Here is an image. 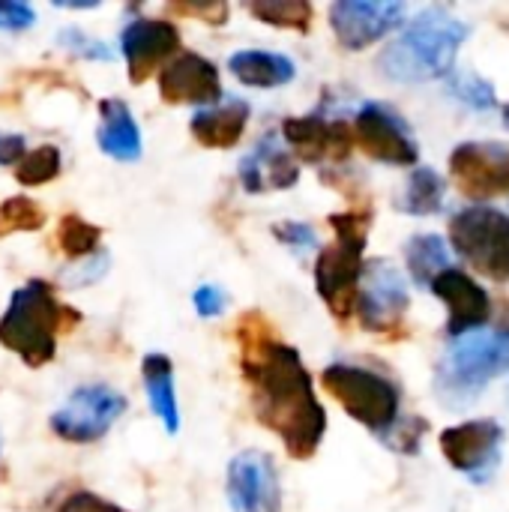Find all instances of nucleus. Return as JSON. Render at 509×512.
Segmentation results:
<instances>
[{
	"label": "nucleus",
	"instance_id": "obj_9",
	"mask_svg": "<svg viewBox=\"0 0 509 512\" xmlns=\"http://www.w3.org/2000/svg\"><path fill=\"white\" fill-rule=\"evenodd\" d=\"M126 411V396L108 384H84L51 414V432L72 444L99 441Z\"/></svg>",
	"mask_w": 509,
	"mask_h": 512
},
{
	"label": "nucleus",
	"instance_id": "obj_28",
	"mask_svg": "<svg viewBox=\"0 0 509 512\" xmlns=\"http://www.w3.org/2000/svg\"><path fill=\"white\" fill-rule=\"evenodd\" d=\"M60 165H63L60 150H57L54 144H42V147L30 150V153L18 162L15 177H18L21 186H42V183H51V180L60 174Z\"/></svg>",
	"mask_w": 509,
	"mask_h": 512
},
{
	"label": "nucleus",
	"instance_id": "obj_22",
	"mask_svg": "<svg viewBox=\"0 0 509 512\" xmlns=\"http://www.w3.org/2000/svg\"><path fill=\"white\" fill-rule=\"evenodd\" d=\"M228 69L234 72L237 81L249 84V87H282L288 81H294L297 75V66L291 57L285 54H276V51H237L228 57Z\"/></svg>",
	"mask_w": 509,
	"mask_h": 512
},
{
	"label": "nucleus",
	"instance_id": "obj_19",
	"mask_svg": "<svg viewBox=\"0 0 509 512\" xmlns=\"http://www.w3.org/2000/svg\"><path fill=\"white\" fill-rule=\"evenodd\" d=\"M300 180V168L273 135L261 138L243 159H240V183L246 192L261 195V192H282L291 189Z\"/></svg>",
	"mask_w": 509,
	"mask_h": 512
},
{
	"label": "nucleus",
	"instance_id": "obj_31",
	"mask_svg": "<svg viewBox=\"0 0 509 512\" xmlns=\"http://www.w3.org/2000/svg\"><path fill=\"white\" fill-rule=\"evenodd\" d=\"M273 234L282 246H288L297 255H306L318 246V234L306 222H279V225H273Z\"/></svg>",
	"mask_w": 509,
	"mask_h": 512
},
{
	"label": "nucleus",
	"instance_id": "obj_12",
	"mask_svg": "<svg viewBox=\"0 0 509 512\" xmlns=\"http://www.w3.org/2000/svg\"><path fill=\"white\" fill-rule=\"evenodd\" d=\"M504 429L495 420H468L441 435L444 459L474 483H486L501 462Z\"/></svg>",
	"mask_w": 509,
	"mask_h": 512
},
{
	"label": "nucleus",
	"instance_id": "obj_11",
	"mask_svg": "<svg viewBox=\"0 0 509 512\" xmlns=\"http://www.w3.org/2000/svg\"><path fill=\"white\" fill-rule=\"evenodd\" d=\"M354 144H360L375 162L384 165H417L420 147L411 126L387 105L366 102L354 117Z\"/></svg>",
	"mask_w": 509,
	"mask_h": 512
},
{
	"label": "nucleus",
	"instance_id": "obj_15",
	"mask_svg": "<svg viewBox=\"0 0 509 512\" xmlns=\"http://www.w3.org/2000/svg\"><path fill=\"white\" fill-rule=\"evenodd\" d=\"M120 51L126 57L129 81L141 84L180 54V30L162 18H135L120 33Z\"/></svg>",
	"mask_w": 509,
	"mask_h": 512
},
{
	"label": "nucleus",
	"instance_id": "obj_16",
	"mask_svg": "<svg viewBox=\"0 0 509 512\" xmlns=\"http://www.w3.org/2000/svg\"><path fill=\"white\" fill-rule=\"evenodd\" d=\"M159 93L171 105H216L222 102L219 69L195 51H180L159 69Z\"/></svg>",
	"mask_w": 509,
	"mask_h": 512
},
{
	"label": "nucleus",
	"instance_id": "obj_7",
	"mask_svg": "<svg viewBox=\"0 0 509 512\" xmlns=\"http://www.w3.org/2000/svg\"><path fill=\"white\" fill-rule=\"evenodd\" d=\"M450 246L480 276L495 279V282H507L509 279L507 213L486 207V204L459 210L450 219Z\"/></svg>",
	"mask_w": 509,
	"mask_h": 512
},
{
	"label": "nucleus",
	"instance_id": "obj_39",
	"mask_svg": "<svg viewBox=\"0 0 509 512\" xmlns=\"http://www.w3.org/2000/svg\"><path fill=\"white\" fill-rule=\"evenodd\" d=\"M504 120H507V126H509V105L504 108Z\"/></svg>",
	"mask_w": 509,
	"mask_h": 512
},
{
	"label": "nucleus",
	"instance_id": "obj_35",
	"mask_svg": "<svg viewBox=\"0 0 509 512\" xmlns=\"http://www.w3.org/2000/svg\"><path fill=\"white\" fill-rule=\"evenodd\" d=\"M225 303H228V297H225V291L216 288V285H201V288H195V294H192V306H195V312H198L201 318H216V315H222V312H225Z\"/></svg>",
	"mask_w": 509,
	"mask_h": 512
},
{
	"label": "nucleus",
	"instance_id": "obj_2",
	"mask_svg": "<svg viewBox=\"0 0 509 512\" xmlns=\"http://www.w3.org/2000/svg\"><path fill=\"white\" fill-rule=\"evenodd\" d=\"M468 36L471 24L456 12L447 6H426L408 24H402V33L378 54V69L384 78L399 84L447 78Z\"/></svg>",
	"mask_w": 509,
	"mask_h": 512
},
{
	"label": "nucleus",
	"instance_id": "obj_24",
	"mask_svg": "<svg viewBox=\"0 0 509 512\" xmlns=\"http://www.w3.org/2000/svg\"><path fill=\"white\" fill-rule=\"evenodd\" d=\"M444 198H447V180L435 168L417 165L405 183L399 210L408 216H435L444 210Z\"/></svg>",
	"mask_w": 509,
	"mask_h": 512
},
{
	"label": "nucleus",
	"instance_id": "obj_33",
	"mask_svg": "<svg viewBox=\"0 0 509 512\" xmlns=\"http://www.w3.org/2000/svg\"><path fill=\"white\" fill-rule=\"evenodd\" d=\"M57 42H60L66 51L78 54V57H90V60H111V51H108V45H105V42H96V39H90L84 30H75V27H69V30H63V33L57 36Z\"/></svg>",
	"mask_w": 509,
	"mask_h": 512
},
{
	"label": "nucleus",
	"instance_id": "obj_32",
	"mask_svg": "<svg viewBox=\"0 0 509 512\" xmlns=\"http://www.w3.org/2000/svg\"><path fill=\"white\" fill-rule=\"evenodd\" d=\"M423 429H426V423L423 420H417V417H411V420H396L393 423V429H387L381 438L393 447V450H399V453H417V444H420V438H423Z\"/></svg>",
	"mask_w": 509,
	"mask_h": 512
},
{
	"label": "nucleus",
	"instance_id": "obj_13",
	"mask_svg": "<svg viewBox=\"0 0 509 512\" xmlns=\"http://www.w3.org/2000/svg\"><path fill=\"white\" fill-rule=\"evenodd\" d=\"M405 3L393 0H339L330 6V27L342 48L363 51L405 24Z\"/></svg>",
	"mask_w": 509,
	"mask_h": 512
},
{
	"label": "nucleus",
	"instance_id": "obj_34",
	"mask_svg": "<svg viewBox=\"0 0 509 512\" xmlns=\"http://www.w3.org/2000/svg\"><path fill=\"white\" fill-rule=\"evenodd\" d=\"M36 21V9L15 0H0V30H27Z\"/></svg>",
	"mask_w": 509,
	"mask_h": 512
},
{
	"label": "nucleus",
	"instance_id": "obj_6",
	"mask_svg": "<svg viewBox=\"0 0 509 512\" xmlns=\"http://www.w3.org/2000/svg\"><path fill=\"white\" fill-rule=\"evenodd\" d=\"M321 384L345 408L348 417H354L375 435H384L399 420L402 393L396 381L378 369L360 363H330L321 372Z\"/></svg>",
	"mask_w": 509,
	"mask_h": 512
},
{
	"label": "nucleus",
	"instance_id": "obj_10",
	"mask_svg": "<svg viewBox=\"0 0 509 512\" xmlns=\"http://www.w3.org/2000/svg\"><path fill=\"white\" fill-rule=\"evenodd\" d=\"M450 177L474 201L504 198L509 195V144L462 141L450 153Z\"/></svg>",
	"mask_w": 509,
	"mask_h": 512
},
{
	"label": "nucleus",
	"instance_id": "obj_38",
	"mask_svg": "<svg viewBox=\"0 0 509 512\" xmlns=\"http://www.w3.org/2000/svg\"><path fill=\"white\" fill-rule=\"evenodd\" d=\"M177 12H186V15H198V18H207L210 24H219L225 18V3H213V6H174Z\"/></svg>",
	"mask_w": 509,
	"mask_h": 512
},
{
	"label": "nucleus",
	"instance_id": "obj_1",
	"mask_svg": "<svg viewBox=\"0 0 509 512\" xmlns=\"http://www.w3.org/2000/svg\"><path fill=\"white\" fill-rule=\"evenodd\" d=\"M243 348V375L252 387V405L261 426L276 432L294 459H309L327 432V414L315 396L312 375L300 354L270 336L261 315H246L237 327Z\"/></svg>",
	"mask_w": 509,
	"mask_h": 512
},
{
	"label": "nucleus",
	"instance_id": "obj_4",
	"mask_svg": "<svg viewBox=\"0 0 509 512\" xmlns=\"http://www.w3.org/2000/svg\"><path fill=\"white\" fill-rule=\"evenodd\" d=\"M509 372V330H474L450 339V348L435 366V390L450 405L477 399L492 381Z\"/></svg>",
	"mask_w": 509,
	"mask_h": 512
},
{
	"label": "nucleus",
	"instance_id": "obj_14",
	"mask_svg": "<svg viewBox=\"0 0 509 512\" xmlns=\"http://www.w3.org/2000/svg\"><path fill=\"white\" fill-rule=\"evenodd\" d=\"M228 501L234 512H282V486L267 453L246 450L228 465Z\"/></svg>",
	"mask_w": 509,
	"mask_h": 512
},
{
	"label": "nucleus",
	"instance_id": "obj_8",
	"mask_svg": "<svg viewBox=\"0 0 509 512\" xmlns=\"http://www.w3.org/2000/svg\"><path fill=\"white\" fill-rule=\"evenodd\" d=\"M408 306H411V294L399 267H393L390 261L363 264L354 312L369 333L396 336L405 324Z\"/></svg>",
	"mask_w": 509,
	"mask_h": 512
},
{
	"label": "nucleus",
	"instance_id": "obj_20",
	"mask_svg": "<svg viewBox=\"0 0 509 512\" xmlns=\"http://www.w3.org/2000/svg\"><path fill=\"white\" fill-rule=\"evenodd\" d=\"M246 123H249V105L243 99H222L216 105L198 108L192 114L189 129L204 147L228 150L243 138Z\"/></svg>",
	"mask_w": 509,
	"mask_h": 512
},
{
	"label": "nucleus",
	"instance_id": "obj_29",
	"mask_svg": "<svg viewBox=\"0 0 509 512\" xmlns=\"http://www.w3.org/2000/svg\"><path fill=\"white\" fill-rule=\"evenodd\" d=\"M42 225H45V213L33 198L15 195L0 204V237L18 234V231H39Z\"/></svg>",
	"mask_w": 509,
	"mask_h": 512
},
{
	"label": "nucleus",
	"instance_id": "obj_37",
	"mask_svg": "<svg viewBox=\"0 0 509 512\" xmlns=\"http://www.w3.org/2000/svg\"><path fill=\"white\" fill-rule=\"evenodd\" d=\"M27 156V138L18 132H0V165H18Z\"/></svg>",
	"mask_w": 509,
	"mask_h": 512
},
{
	"label": "nucleus",
	"instance_id": "obj_3",
	"mask_svg": "<svg viewBox=\"0 0 509 512\" xmlns=\"http://www.w3.org/2000/svg\"><path fill=\"white\" fill-rule=\"evenodd\" d=\"M78 324V312L60 306L51 285L30 279L21 285L0 318V345L18 354L27 366H42L54 360L57 336Z\"/></svg>",
	"mask_w": 509,
	"mask_h": 512
},
{
	"label": "nucleus",
	"instance_id": "obj_25",
	"mask_svg": "<svg viewBox=\"0 0 509 512\" xmlns=\"http://www.w3.org/2000/svg\"><path fill=\"white\" fill-rule=\"evenodd\" d=\"M408 273L417 285H432L444 270L453 267V252L438 234H417L405 246Z\"/></svg>",
	"mask_w": 509,
	"mask_h": 512
},
{
	"label": "nucleus",
	"instance_id": "obj_27",
	"mask_svg": "<svg viewBox=\"0 0 509 512\" xmlns=\"http://www.w3.org/2000/svg\"><path fill=\"white\" fill-rule=\"evenodd\" d=\"M99 240H102V231L96 225H90L87 219L69 213L60 219L57 225V246L66 258H87L99 249Z\"/></svg>",
	"mask_w": 509,
	"mask_h": 512
},
{
	"label": "nucleus",
	"instance_id": "obj_36",
	"mask_svg": "<svg viewBox=\"0 0 509 512\" xmlns=\"http://www.w3.org/2000/svg\"><path fill=\"white\" fill-rule=\"evenodd\" d=\"M60 512H126V510H123V507H117V504H111V501H105V498H99V495H93V492H75V495H69V498L63 501Z\"/></svg>",
	"mask_w": 509,
	"mask_h": 512
},
{
	"label": "nucleus",
	"instance_id": "obj_23",
	"mask_svg": "<svg viewBox=\"0 0 509 512\" xmlns=\"http://www.w3.org/2000/svg\"><path fill=\"white\" fill-rule=\"evenodd\" d=\"M144 390L150 399L153 414L162 420L168 435H177L180 429V411H177V393H174V366L165 354H147L141 360Z\"/></svg>",
	"mask_w": 509,
	"mask_h": 512
},
{
	"label": "nucleus",
	"instance_id": "obj_21",
	"mask_svg": "<svg viewBox=\"0 0 509 512\" xmlns=\"http://www.w3.org/2000/svg\"><path fill=\"white\" fill-rule=\"evenodd\" d=\"M99 129L96 141L99 150L117 162H135L141 156V129L123 99H102L99 102Z\"/></svg>",
	"mask_w": 509,
	"mask_h": 512
},
{
	"label": "nucleus",
	"instance_id": "obj_17",
	"mask_svg": "<svg viewBox=\"0 0 509 512\" xmlns=\"http://www.w3.org/2000/svg\"><path fill=\"white\" fill-rule=\"evenodd\" d=\"M429 288L447 306V336L450 339H459L474 330H486V324L492 318V297L465 270L450 267Z\"/></svg>",
	"mask_w": 509,
	"mask_h": 512
},
{
	"label": "nucleus",
	"instance_id": "obj_18",
	"mask_svg": "<svg viewBox=\"0 0 509 512\" xmlns=\"http://www.w3.org/2000/svg\"><path fill=\"white\" fill-rule=\"evenodd\" d=\"M282 135L288 147L303 162H324V159H345L354 147V132L342 120H327L324 114L288 117L282 123Z\"/></svg>",
	"mask_w": 509,
	"mask_h": 512
},
{
	"label": "nucleus",
	"instance_id": "obj_30",
	"mask_svg": "<svg viewBox=\"0 0 509 512\" xmlns=\"http://www.w3.org/2000/svg\"><path fill=\"white\" fill-rule=\"evenodd\" d=\"M450 90L459 102L477 108V111H486V108H495L498 105V90L495 84H489L486 78H480L477 72H450Z\"/></svg>",
	"mask_w": 509,
	"mask_h": 512
},
{
	"label": "nucleus",
	"instance_id": "obj_26",
	"mask_svg": "<svg viewBox=\"0 0 509 512\" xmlns=\"http://www.w3.org/2000/svg\"><path fill=\"white\" fill-rule=\"evenodd\" d=\"M249 12L264 24L291 27L300 33L309 30L312 15H315L312 3H306V0H258V3H249Z\"/></svg>",
	"mask_w": 509,
	"mask_h": 512
},
{
	"label": "nucleus",
	"instance_id": "obj_5",
	"mask_svg": "<svg viewBox=\"0 0 509 512\" xmlns=\"http://www.w3.org/2000/svg\"><path fill=\"white\" fill-rule=\"evenodd\" d=\"M336 240L318 252L315 288L336 318H351L357 306V288L363 276V249L369 234L366 213H336L330 216Z\"/></svg>",
	"mask_w": 509,
	"mask_h": 512
}]
</instances>
